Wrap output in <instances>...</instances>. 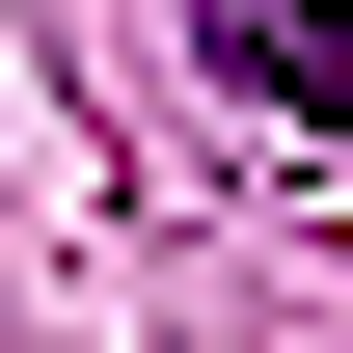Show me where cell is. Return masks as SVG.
Wrapping results in <instances>:
<instances>
[{
	"mask_svg": "<svg viewBox=\"0 0 353 353\" xmlns=\"http://www.w3.org/2000/svg\"><path fill=\"white\" fill-rule=\"evenodd\" d=\"M190 54H218V109H272V136H353V0H190Z\"/></svg>",
	"mask_w": 353,
	"mask_h": 353,
	"instance_id": "1",
	"label": "cell"
}]
</instances>
